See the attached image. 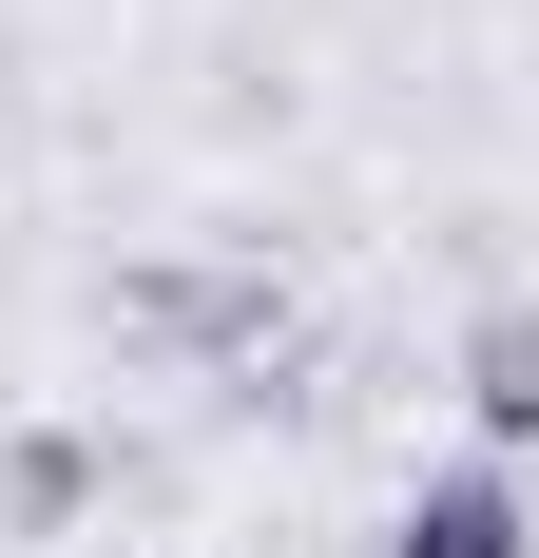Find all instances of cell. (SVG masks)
Wrapping results in <instances>:
<instances>
[{
    "mask_svg": "<svg viewBox=\"0 0 539 558\" xmlns=\"http://www.w3.org/2000/svg\"><path fill=\"white\" fill-rule=\"evenodd\" d=\"M463 404H482V444H501V462L539 444V308H482V347H463Z\"/></svg>",
    "mask_w": 539,
    "mask_h": 558,
    "instance_id": "2",
    "label": "cell"
},
{
    "mask_svg": "<svg viewBox=\"0 0 539 558\" xmlns=\"http://www.w3.org/2000/svg\"><path fill=\"white\" fill-rule=\"evenodd\" d=\"M385 558H539V520H520V482H501V462H443V482H405Z\"/></svg>",
    "mask_w": 539,
    "mask_h": 558,
    "instance_id": "1",
    "label": "cell"
}]
</instances>
